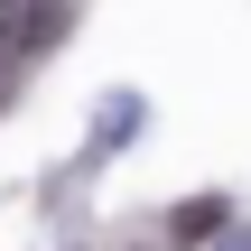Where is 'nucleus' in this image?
Wrapping results in <instances>:
<instances>
[{
  "label": "nucleus",
  "instance_id": "1",
  "mask_svg": "<svg viewBox=\"0 0 251 251\" xmlns=\"http://www.w3.org/2000/svg\"><path fill=\"white\" fill-rule=\"evenodd\" d=\"M224 233V196H186L177 205V242H214Z\"/></svg>",
  "mask_w": 251,
  "mask_h": 251
}]
</instances>
